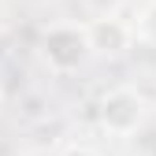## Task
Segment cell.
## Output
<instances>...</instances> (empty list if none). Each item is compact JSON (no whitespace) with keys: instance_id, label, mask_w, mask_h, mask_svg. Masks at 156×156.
<instances>
[{"instance_id":"2","label":"cell","mask_w":156,"mask_h":156,"mask_svg":"<svg viewBox=\"0 0 156 156\" xmlns=\"http://www.w3.org/2000/svg\"><path fill=\"white\" fill-rule=\"evenodd\" d=\"M97 115H101L104 130H112V134H134L141 126V97L134 89H112V93L101 97Z\"/></svg>"},{"instance_id":"7","label":"cell","mask_w":156,"mask_h":156,"mask_svg":"<svg viewBox=\"0 0 156 156\" xmlns=\"http://www.w3.org/2000/svg\"><path fill=\"white\" fill-rule=\"evenodd\" d=\"M152 156H156V145H152Z\"/></svg>"},{"instance_id":"4","label":"cell","mask_w":156,"mask_h":156,"mask_svg":"<svg viewBox=\"0 0 156 156\" xmlns=\"http://www.w3.org/2000/svg\"><path fill=\"white\" fill-rule=\"evenodd\" d=\"M141 30H145V37H149V41L156 45V4L145 11V19H141Z\"/></svg>"},{"instance_id":"1","label":"cell","mask_w":156,"mask_h":156,"mask_svg":"<svg viewBox=\"0 0 156 156\" xmlns=\"http://www.w3.org/2000/svg\"><path fill=\"white\" fill-rule=\"evenodd\" d=\"M93 52L89 45V30H78V26H56L45 34V60L56 71H74L78 63Z\"/></svg>"},{"instance_id":"5","label":"cell","mask_w":156,"mask_h":156,"mask_svg":"<svg viewBox=\"0 0 156 156\" xmlns=\"http://www.w3.org/2000/svg\"><path fill=\"white\" fill-rule=\"evenodd\" d=\"M63 156H97V152H93V149H67Z\"/></svg>"},{"instance_id":"3","label":"cell","mask_w":156,"mask_h":156,"mask_svg":"<svg viewBox=\"0 0 156 156\" xmlns=\"http://www.w3.org/2000/svg\"><path fill=\"white\" fill-rule=\"evenodd\" d=\"M130 41V30L119 23V19H97L89 26V45L97 52H123Z\"/></svg>"},{"instance_id":"6","label":"cell","mask_w":156,"mask_h":156,"mask_svg":"<svg viewBox=\"0 0 156 156\" xmlns=\"http://www.w3.org/2000/svg\"><path fill=\"white\" fill-rule=\"evenodd\" d=\"M0 101H4V86H0Z\"/></svg>"}]
</instances>
